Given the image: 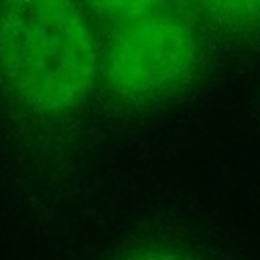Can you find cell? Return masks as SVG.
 <instances>
[{
	"label": "cell",
	"instance_id": "7a4b0ae2",
	"mask_svg": "<svg viewBox=\"0 0 260 260\" xmlns=\"http://www.w3.org/2000/svg\"><path fill=\"white\" fill-rule=\"evenodd\" d=\"M199 61L201 45L191 22L162 8L116 28L102 57V73L114 95L146 104L181 89Z\"/></svg>",
	"mask_w": 260,
	"mask_h": 260
},
{
	"label": "cell",
	"instance_id": "277c9868",
	"mask_svg": "<svg viewBox=\"0 0 260 260\" xmlns=\"http://www.w3.org/2000/svg\"><path fill=\"white\" fill-rule=\"evenodd\" d=\"M85 10L114 28H122L165 8L167 0H79Z\"/></svg>",
	"mask_w": 260,
	"mask_h": 260
},
{
	"label": "cell",
	"instance_id": "3957f363",
	"mask_svg": "<svg viewBox=\"0 0 260 260\" xmlns=\"http://www.w3.org/2000/svg\"><path fill=\"white\" fill-rule=\"evenodd\" d=\"M217 26L234 32L260 30V0H193Z\"/></svg>",
	"mask_w": 260,
	"mask_h": 260
},
{
	"label": "cell",
	"instance_id": "5b68a950",
	"mask_svg": "<svg viewBox=\"0 0 260 260\" xmlns=\"http://www.w3.org/2000/svg\"><path fill=\"white\" fill-rule=\"evenodd\" d=\"M122 260H193V258L187 256L185 252H179V250H173V248L148 246V248H140V250L130 252Z\"/></svg>",
	"mask_w": 260,
	"mask_h": 260
},
{
	"label": "cell",
	"instance_id": "6da1fadb",
	"mask_svg": "<svg viewBox=\"0 0 260 260\" xmlns=\"http://www.w3.org/2000/svg\"><path fill=\"white\" fill-rule=\"evenodd\" d=\"M100 73L79 0H0V89L16 108L41 118L75 112Z\"/></svg>",
	"mask_w": 260,
	"mask_h": 260
}]
</instances>
